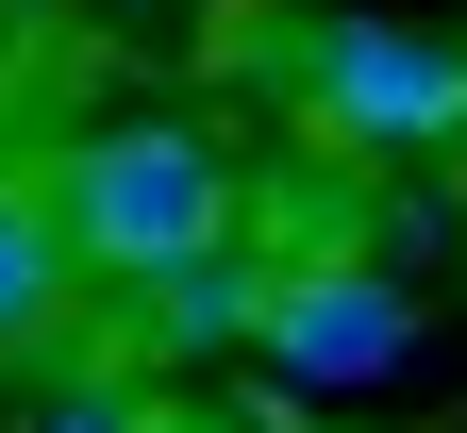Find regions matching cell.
<instances>
[{"instance_id":"obj_2","label":"cell","mask_w":467,"mask_h":433,"mask_svg":"<svg viewBox=\"0 0 467 433\" xmlns=\"http://www.w3.org/2000/svg\"><path fill=\"white\" fill-rule=\"evenodd\" d=\"M284 100L334 150H451L467 134V50L400 34V17H301L284 34Z\"/></svg>"},{"instance_id":"obj_6","label":"cell","mask_w":467,"mask_h":433,"mask_svg":"<svg viewBox=\"0 0 467 433\" xmlns=\"http://www.w3.org/2000/svg\"><path fill=\"white\" fill-rule=\"evenodd\" d=\"M34 433H150V417H134V400H50Z\"/></svg>"},{"instance_id":"obj_4","label":"cell","mask_w":467,"mask_h":433,"mask_svg":"<svg viewBox=\"0 0 467 433\" xmlns=\"http://www.w3.org/2000/svg\"><path fill=\"white\" fill-rule=\"evenodd\" d=\"M251 317H267V267L234 251V233L134 284V350H150V366H201V350H251Z\"/></svg>"},{"instance_id":"obj_3","label":"cell","mask_w":467,"mask_h":433,"mask_svg":"<svg viewBox=\"0 0 467 433\" xmlns=\"http://www.w3.org/2000/svg\"><path fill=\"white\" fill-rule=\"evenodd\" d=\"M251 350L284 366L301 400H350V384H384L400 350H418V284L400 267H267V317H251Z\"/></svg>"},{"instance_id":"obj_5","label":"cell","mask_w":467,"mask_h":433,"mask_svg":"<svg viewBox=\"0 0 467 433\" xmlns=\"http://www.w3.org/2000/svg\"><path fill=\"white\" fill-rule=\"evenodd\" d=\"M67 284H84L67 217H50L34 183H0V350H50V334H67Z\"/></svg>"},{"instance_id":"obj_1","label":"cell","mask_w":467,"mask_h":433,"mask_svg":"<svg viewBox=\"0 0 467 433\" xmlns=\"http://www.w3.org/2000/svg\"><path fill=\"white\" fill-rule=\"evenodd\" d=\"M234 150L201 134V117H117V134H84L67 167H50V217H67V251L100 284H150V267H184L234 233Z\"/></svg>"}]
</instances>
